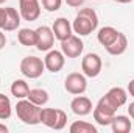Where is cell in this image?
Instances as JSON below:
<instances>
[{
    "mask_svg": "<svg viewBox=\"0 0 134 133\" xmlns=\"http://www.w3.org/2000/svg\"><path fill=\"white\" fill-rule=\"evenodd\" d=\"M98 27V14L92 8H83L75 16V21L72 24L73 32L78 36H87L95 32Z\"/></svg>",
    "mask_w": 134,
    "mask_h": 133,
    "instance_id": "obj_1",
    "label": "cell"
},
{
    "mask_svg": "<svg viewBox=\"0 0 134 133\" xmlns=\"http://www.w3.org/2000/svg\"><path fill=\"white\" fill-rule=\"evenodd\" d=\"M41 111L42 108L28 99H19V102L16 103V114L27 125L41 124Z\"/></svg>",
    "mask_w": 134,
    "mask_h": 133,
    "instance_id": "obj_2",
    "label": "cell"
},
{
    "mask_svg": "<svg viewBox=\"0 0 134 133\" xmlns=\"http://www.w3.org/2000/svg\"><path fill=\"white\" fill-rule=\"evenodd\" d=\"M115 114H117V108H115L109 100L106 99L104 96L97 102L95 108L92 110L94 121H95L98 125H103V127L111 125V122H112V119H114V116H115Z\"/></svg>",
    "mask_w": 134,
    "mask_h": 133,
    "instance_id": "obj_3",
    "label": "cell"
},
{
    "mask_svg": "<svg viewBox=\"0 0 134 133\" xmlns=\"http://www.w3.org/2000/svg\"><path fill=\"white\" fill-rule=\"evenodd\" d=\"M41 122L53 130H63L67 124V114L61 108H42Z\"/></svg>",
    "mask_w": 134,
    "mask_h": 133,
    "instance_id": "obj_4",
    "label": "cell"
},
{
    "mask_svg": "<svg viewBox=\"0 0 134 133\" xmlns=\"http://www.w3.org/2000/svg\"><path fill=\"white\" fill-rule=\"evenodd\" d=\"M44 70H45L44 60H41L37 57H33V55L31 57H25L20 61V72L27 78H39Z\"/></svg>",
    "mask_w": 134,
    "mask_h": 133,
    "instance_id": "obj_5",
    "label": "cell"
},
{
    "mask_svg": "<svg viewBox=\"0 0 134 133\" xmlns=\"http://www.w3.org/2000/svg\"><path fill=\"white\" fill-rule=\"evenodd\" d=\"M64 88L67 93L73 94V96H80L87 89V80L84 74L80 72H72L69 74L64 80Z\"/></svg>",
    "mask_w": 134,
    "mask_h": 133,
    "instance_id": "obj_6",
    "label": "cell"
},
{
    "mask_svg": "<svg viewBox=\"0 0 134 133\" xmlns=\"http://www.w3.org/2000/svg\"><path fill=\"white\" fill-rule=\"evenodd\" d=\"M103 69V61H101L100 55L97 53H87L83 57L81 60V70L86 77L89 78H95L98 77Z\"/></svg>",
    "mask_w": 134,
    "mask_h": 133,
    "instance_id": "obj_7",
    "label": "cell"
},
{
    "mask_svg": "<svg viewBox=\"0 0 134 133\" xmlns=\"http://www.w3.org/2000/svg\"><path fill=\"white\" fill-rule=\"evenodd\" d=\"M55 44V34L53 30L47 25H41L36 28V49L41 52H48L52 50Z\"/></svg>",
    "mask_w": 134,
    "mask_h": 133,
    "instance_id": "obj_8",
    "label": "cell"
},
{
    "mask_svg": "<svg viewBox=\"0 0 134 133\" xmlns=\"http://www.w3.org/2000/svg\"><path fill=\"white\" fill-rule=\"evenodd\" d=\"M19 13H20L24 21L34 22L41 16L39 0H19Z\"/></svg>",
    "mask_w": 134,
    "mask_h": 133,
    "instance_id": "obj_9",
    "label": "cell"
},
{
    "mask_svg": "<svg viewBox=\"0 0 134 133\" xmlns=\"http://www.w3.org/2000/svg\"><path fill=\"white\" fill-rule=\"evenodd\" d=\"M84 44L80 39V36H70L66 41H61V52L66 55V58H78L83 53Z\"/></svg>",
    "mask_w": 134,
    "mask_h": 133,
    "instance_id": "obj_10",
    "label": "cell"
},
{
    "mask_svg": "<svg viewBox=\"0 0 134 133\" xmlns=\"http://www.w3.org/2000/svg\"><path fill=\"white\" fill-rule=\"evenodd\" d=\"M44 64H45V69L52 74H56L59 72L64 64H66V55L61 52V50H48L45 58H44Z\"/></svg>",
    "mask_w": 134,
    "mask_h": 133,
    "instance_id": "obj_11",
    "label": "cell"
},
{
    "mask_svg": "<svg viewBox=\"0 0 134 133\" xmlns=\"http://www.w3.org/2000/svg\"><path fill=\"white\" fill-rule=\"evenodd\" d=\"M53 34H55V39H58L59 42L61 41H66L67 38H70L73 33V28H72V24L67 21L66 17H58L55 22H53Z\"/></svg>",
    "mask_w": 134,
    "mask_h": 133,
    "instance_id": "obj_12",
    "label": "cell"
},
{
    "mask_svg": "<svg viewBox=\"0 0 134 133\" xmlns=\"http://www.w3.org/2000/svg\"><path fill=\"white\" fill-rule=\"evenodd\" d=\"M70 108H72V111H73L76 116H87V114H91L92 110H94L91 99L86 97V96H81V94L76 96L75 99L70 102Z\"/></svg>",
    "mask_w": 134,
    "mask_h": 133,
    "instance_id": "obj_13",
    "label": "cell"
},
{
    "mask_svg": "<svg viewBox=\"0 0 134 133\" xmlns=\"http://www.w3.org/2000/svg\"><path fill=\"white\" fill-rule=\"evenodd\" d=\"M104 97L119 110L120 106H123L126 103V100H128V91L123 89V88H120V86H114V88H111L104 94Z\"/></svg>",
    "mask_w": 134,
    "mask_h": 133,
    "instance_id": "obj_14",
    "label": "cell"
},
{
    "mask_svg": "<svg viewBox=\"0 0 134 133\" xmlns=\"http://www.w3.org/2000/svg\"><path fill=\"white\" fill-rule=\"evenodd\" d=\"M106 49V52L109 53V55H112V57H119V55H122V53H125L126 52V49H128V39H126V36L123 33L117 34V38L108 45V47H104Z\"/></svg>",
    "mask_w": 134,
    "mask_h": 133,
    "instance_id": "obj_15",
    "label": "cell"
},
{
    "mask_svg": "<svg viewBox=\"0 0 134 133\" xmlns=\"http://www.w3.org/2000/svg\"><path fill=\"white\" fill-rule=\"evenodd\" d=\"M111 129L114 133H128L131 132V121L128 116H114L112 122H111Z\"/></svg>",
    "mask_w": 134,
    "mask_h": 133,
    "instance_id": "obj_16",
    "label": "cell"
},
{
    "mask_svg": "<svg viewBox=\"0 0 134 133\" xmlns=\"http://www.w3.org/2000/svg\"><path fill=\"white\" fill-rule=\"evenodd\" d=\"M117 34H119V30H115L114 27H101L100 30H98V33H97V39H98V42H100L103 47H108L115 38H117Z\"/></svg>",
    "mask_w": 134,
    "mask_h": 133,
    "instance_id": "obj_17",
    "label": "cell"
},
{
    "mask_svg": "<svg viewBox=\"0 0 134 133\" xmlns=\"http://www.w3.org/2000/svg\"><path fill=\"white\" fill-rule=\"evenodd\" d=\"M6 14H8V21H6L5 32L17 30V28L20 27V22H22V16H20V13H17V9H16V8L8 6V8H6Z\"/></svg>",
    "mask_w": 134,
    "mask_h": 133,
    "instance_id": "obj_18",
    "label": "cell"
},
{
    "mask_svg": "<svg viewBox=\"0 0 134 133\" xmlns=\"http://www.w3.org/2000/svg\"><path fill=\"white\" fill-rule=\"evenodd\" d=\"M28 93H30V86H28V83L25 80L17 78V80L13 81V85H11V94L16 99H27Z\"/></svg>",
    "mask_w": 134,
    "mask_h": 133,
    "instance_id": "obj_19",
    "label": "cell"
},
{
    "mask_svg": "<svg viewBox=\"0 0 134 133\" xmlns=\"http://www.w3.org/2000/svg\"><path fill=\"white\" fill-rule=\"evenodd\" d=\"M17 41L25 47H36V30L31 28H20L17 32Z\"/></svg>",
    "mask_w": 134,
    "mask_h": 133,
    "instance_id": "obj_20",
    "label": "cell"
},
{
    "mask_svg": "<svg viewBox=\"0 0 134 133\" xmlns=\"http://www.w3.org/2000/svg\"><path fill=\"white\" fill-rule=\"evenodd\" d=\"M27 99L31 100L33 103L39 105V106H42V105H45V103L48 102L50 96H48V93H47L45 89H42V88H34V89H30Z\"/></svg>",
    "mask_w": 134,
    "mask_h": 133,
    "instance_id": "obj_21",
    "label": "cell"
},
{
    "mask_svg": "<svg viewBox=\"0 0 134 133\" xmlns=\"http://www.w3.org/2000/svg\"><path fill=\"white\" fill-rule=\"evenodd\" d=\"M70 133H98V129L86 121H75L70 127H69Z\"/></svg>",
    "mask_w": 134,
    "mask_h": 133,
    "instance_id": "obj_22",
    "label": "cell"
},
{
    "mask_svg": "<svg viewBox=\"0 0 134 133\" xmlns=\"http://www.w3.org/2000/svg\"><path fill=\"white\" fill-rule=\"evenodd\" d=\"M11 113H13V106H11L9 97L0 93V119L2 121L9 119L11 117Z\"/></svg>",
    "mask_w": 134,
    "mask_h": 133,
    "instance_id": "obj_23",
    "label": "cell"
},
{
    "mask_svg": "<svg viewBox=\"0 0 134 133\" xmlns=\"http://www.w3.org/2000/svg\"><path fill=\"white\" fill-rule=\"evenodd\" d=\"M63 0H42V6L44 9H47L48 13H55L61 8Z\"/></svg>",
    "mask_w": 134,
    "mask_h": 133,
    "instance_id": "obj_24",
    "label": "cell"
},
{
    "mask_svg": "<svg viewBox=\"0 0 134 133\" xmlns=\"http://www.w3.org/2000/svg\"><path fill=\"white\" fill-rule=\"evenodd\" d=\"M6 21H8L6 8H0V30H5V27H6Z\"/></svg>",
    "mask_w": 134,
    "mask_h": 133,
    "instance_id": "obj_25",
    "label": "cell"
},
{
    "mask_svg": "<svg viewBox=\"0 0 134 133\" xmlns=\"http://www.w3.org/2000/svg\"><path fill=\"white\" fill-rule=\"evenodd\" d=\"M64 2H66L69 6H72V8H78V6H81L86 0H64Z\"/></svg>",
    "mask_w": 134,
    "mask_h": 133,
    "instance_id": "obj_26",
    "label": "cell"
},
{
    "mask_svg": "<svg viewBox=\"0 0 134 133\" xmlns=\"http://www.w3.org/2000/svg\"><path fill=\"white\" fill-rule=\"evenodd\" d=\"M6 45V36L3 33V30H0V50Z\"/></svg>",
    "mask_w": 134,
    "mask_h": 133,
    "instance_id": "obj_27",
    "label": "cell"
},
{
    "mask_svg": "<svg viewBox=\"0 0 134 133\" xmlns=\"http://www.w3.org/2000/svg\"><path fill=\"white\" fill-rule=\"evenodd\" d=\"M128 94L134 97V78L133 80H130V83H128Z\"/></svg>",
    "mask_w": 134,
    "mask_h": 133,
    "instance_id": "obj_28",
    "label": "cell"
},
{
    "mask_svg": "<svg viewBox=\"0 0 134 133\" xmlns=\"http://www.w3.org/2000/svg\"><path fill=\"white\" fill-rule=\"evenodd\" d=\"M128 113H130V117L134 119V102H131V103L128 105Z\"/></svg>",
    "mask_w": 134,
    "mask_h": 133,
    "instance_id": "obj_29",
    "label": "cell"
},
{
    "mask_svg": "<svg viewBox=\"0 0 134 133\" xmlns=\"http://www.w3.org/2000/svg\"><path fill=\"white\" fill-rule=\"evenodd\" d=\"M0 133H8V127L2 122H0Z\"/></svg>",
    "mask_w": 134,
    "mask_h": 133,
    "instance_id": "obj_30",
    "label": "cell"
},
{
    "mask_svg": "<svg viewBox=\"0 0 134 133\" xmlns=\"http://www.w3.org/2000/svg\"><path fill=\"white\" fill-rule=\"evenodd\" d=\"M114 2H117V3H131L133 0H114Z\"/></svg>",
    "mask_w": 134,
    "mask_h": 133,
    "instance_id": "obj_31",
    "label": "cell"
},
{
    "mask_svg": "<svg viewBox=\"0 0 134 133\" xmlns=\"http://www.w3.org/2000/svg\"><path fill=\"white\" fill-rule=\"evenodd\" d=\"M5 2H6V0H0V5H2V3H5Z\"/></svg>",
    "mask_w": 134,
    "mask_h": 133,
    "instance_id": "obj_32",
    "label": "cell"
}]
</instances>
